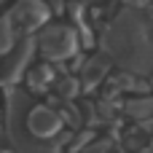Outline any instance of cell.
I'll list each match as a JSON object with an SVG mask.
<instances>
[{
	"label": "cell",
	"instance_id": "6da1fadb",
	"mask_svg": "<svg viewBox=\"0 0 153 153\" xmlns=\"http://www.w3.org/2000/svg\"><path fill=\"white\" fill-rule=\"evenodd\" d=\"M40 43H43L46 56H51V59H62V56L73 54V46H75L73 32L65 30V27H48V30L43 32Z\"/></svg>",
	"mask_w": 153,
	"mask_h": 153
},
{
	"label": "cell",
	"instance_id": "7a4b0ae2",
	"mask_svg": "<svg viewBox=\"0 0 153 153\" xmlns=\"http://www.w3.org/2000/svg\"><path fill=\"white\" fill-rule=\"evenodd\" d=\"M27 126H30V132L35 137H48V134H54L59 129V118L48 108H35L30 113V118H27Z\"/></svg>",
	"mask_w": 153,
	"mask_h": 153
},
{
	"label": "cell",
	"instance_id": "3957f363",
	"mask_svg": "<svg viewBox=\"0 0 153 153\" xmlns=\"http://www.w3.org/2000/svg\"><path fill=\"white\" fill-rule=\"evenodd\" d=\"M11 43H13L11 24L8 22H0V51H11Z\"/></svg>",
	"mask_w": 153,
	"mask_h": 153
}]
</instances>
